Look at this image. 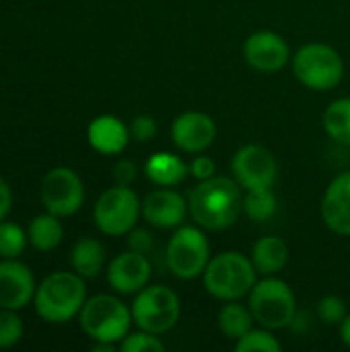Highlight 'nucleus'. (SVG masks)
I'll return each instance as SVG.
<instances>
[{
  "mask_svg": "<svg viewBox=\"0 0 350 352\" xmlns=\"http://www.w3.org/2000/svg\"><path fill=\"white\" fill-rule=\"evenodd\" d=\"M192 219L208 231H223L235 225L243 210L241 186L225 175H212L192 188L188 196Z\"/></svg>",
  "mask_w": 350,
  "mask_h": 352,
  "instance_id": "obj_1",
  "label": "nucleus"
},
{
  "mask_svg": "<svg viewBox=\"0 0 350 352\" xmlns=\"http://www.w3.org/2000/svg\"><path fill=\"white\" fill-rule=\"evenodd\" d=\"M87 301V287L80 274L58 270L47 274L35 289V314L47 324H68Z\"/></svg>",
  "mask_w": 350,
  "mask_h": 352,
  "instance_id": "obj_2",
  "label": "nucleus"
},
{
  "mask_svg": "<svg viewBox=\"0 0 350 352\" xmlns=\"http://www.w3.org/2000/svg\"><path fill=\"white\" fill-rule=\"evenodd\" d=\"M256 266L241 252H221L210 258L202 278L208 295L221 301H239L256 285Z\"/></svg>",
  "mask_w": 350,
  "mask_h": 352,
  "instance_id": "obj_3",
  "label": "nucleus"
},
{
  "mask_svg": "<svg viewBox=\"0 0 350 352\" xmlns=\"http://www.w3.org/2000/svg\"><path fill=\"white\" fill-rule=\"evenodd\" d=\"M78 322L83 332L93 342H111L120 344L132 326V309L126 307L113 295H95L85 301Z\"/></svg>",
  "mask_w": 350,
  "mask_h": 352,
  "instance_id": "obj_4",
  "label": "nucleus"
},
{
  "mask_svg": "<svg viewBox=\"0 0 350 352\" xmlns=\"http://www.w3.org/2000/svg\"><path fill=\"white\" fill-rule=\"evenodd\" d=\"M250 309L254 320L268 330H281L295 322L297 301L293 289L274 276H266L264 280H256L250 291Z\"/></svg>",
  "mask_w": 350,
  "mask_h": 352,
  "instance_id": "obj_5",
  "label": "nucleus"
},
{
  "mask_svg": "<svg viewBox=\"0 0 350 352\" xmlns=\"http://www.w3.org/2000/svg\"><path fill=\"white\" fill-rule=\"evenodd\" d=\"M293 72L307 89L330 91L344 76V60L332 45L307 43L293 56Z\"/></svg>",
  "mask_w": 350,
  "mask_h": 352,
  "instance_id": "obj_6",
  "label": "nucleus"
},
{
  "mask_svg": "<svg viewBox=\"0 0 350 352\" xmlns=\"http://www.w3.org/2000/svg\"><path fill=\"white\" fill-rule=\"evenodd\" d=\"M142 214V202L130 190V186H113L105 190L93 208L95 227L107 237H122L128 235L134 227L138 217Z\"/></svg>",
  "mask_w": 350,
  "mask_h": 352,
  "instance_id": "obj_7",
  "label": "nucleus"
},
{
  "mask_svg": "<svg viewBox=\"0 0 350 352\" xmlns=\"http://www.w3.org/2000/svg\"><path fill=\"white\" fill-rule=\"evenodd\" d=\"M130 309L132 320L140 330L159 336L169 332L177 324L182 314L179 297L165 285H146L142 291L136 293V299Z\"/></svg>",
  "mask_w": 350,
  "mask_h": 352,
  "instance_id": "obj_8",
  "label": "nucleus"
},
{
  "mask_svg": "<svg viewBox=\"0 0 350 352\" xmlns=\"http://www.w3.org/2000/svg\"><path fill=\"white\" fill-rule=\"evenodd\" d=\"M167 268L182 280L204 274L210 262V243L198 227H179L167 243Z\"/></svg>",
  "mask_w": 350,
  "mask_h": 352,
  "instance_id": "obj_9",
  "label": "nucleus"
},
{
  "mask_svg": "<svg viewBox=\"0 0 350 352\" xmlns=\"http://www.w3.org/2000/svg\"><path fill=\"white\" fill-rule=\"evenodd\" d=\"M39 198L47 212L60 219L72 217L83 208L85 202L83 179L70 167H54L41 179Z\"/></svg>",
  "mask_w": 350,
  "mask_h": 352,
  "instance_id": "obj_10",
  "label": "nucleus"
},
{
  "mask_svg": "<svg viewBox=\"0 0 350 352\" xmlns=\"http://www.w3.org/2000/svg\"><path fill=\"white\" fill-rule=\"evenodd\" d=\"M231 171L235 182L248 192L270 190L278 175V165L274 155L258 144L241 146L231 161Z\"/></svg>",
  "mask_w": 350,
  "mask_h": 352,
  "instance_id": "obj_11",
  "label": "nucleus"
},
{
  "mask_svg": "<svg viewBox=\"0 0 350 352\" xmlns=\"http://www.w3.org/2000/svg\"><path fill=\"white\" fill-rule=\"evenodd\" d=\"M35 276L27 264L19 258H8L0 262V309L19 311L35 297Z\"/></svg>",
  "mask_w": 350,
  "mask_h": 352,
  "instance_id": "obj_12",
  "label": "nucleus"
},
{
  "mask_svg": "<svg viewBox=\"0 0 350 352\" xmlns=\"http://www.w3.org/2000/svg\"><path fill=\"white\" fill-rule=\"evenodd\" d=\"M243 58L254 70L274 74L285 68L291 58V50L278 33L256 31L243 43Z\"/></svg>",
  "mask_w": 350,
  "mask_h": 352,
  "instance_id": "obj_13",
  "label": "nucleus"
},
{
  "mask_svg": "<svg viewBox=\"0 0 350 352\" xmlns=\"http://www.w3.org/2000/svg\"><path fill=\"white\" fill-rule=\"evenodd\" d=\"M151 262L144 254L124 252L118 254L107 266V283L116 293L134 295L142 291L151 280Z\"/></svg>",
  "mask_w": 350,
  "mask_h": 352,
  "instance_id": "obj_14",
  "label": "nucleus"
},
{
  "mask_svg": "<svg viewBox=\"0 0 350 352\" xmlns=\"http://www.w3.org/2000/svg\"><path fill=\"white\" fill-rule=\"evenodd\" d=\"M173 144L184 153H202L217 138V124L202 111H186L171 126Z\"/></svg>",
  "mask_w": 350,
  "mask_h": 352,
  "instance_id": "obj_15",
  "label": "nucleus"
},
{
  "mask_svg": "<svg viewBox=\"0 0 350 352\" xmlns=\"http://www.w3.org/2000/svg\"><path fill=\"white\" fill-rule=\"evenodd\" d=\"M188 200L171 188L153 190L142 200V217L149 225L157 229H173L179 227L188 214Z\"/></svg>",
  "mask_w": 350,
  "mask_h": 352,
  "instance_id": "obj_16",
  "label": "nucleus"
},
{
  "mask_svg": "<svg viewBox=\"0 0 350 352\" xmlns=\"http://www.w3.org/2000/svg\"><path fill=\"white\" fill-rule=\"evenodd\" d=\"M322 219L330 231L350 237V171L330 182L322 200Z\"/></svg>",
  "mask_w": 350,
  "mask_h": 352,
  "instance_id": "obj_17",
  "label": "nucleus"
},
{
  "mask_svg": "<svg viewBox=\"0 0 350 352\" xmlns=\"http://www.w3.org/2000/svg\"><path fill=\"white\" fill-rule=\"evenodd\" d=\"M89 144L101 155H120L130 140V128L116 116H97L87 128Z\"/></svg>",
  "mask_w": 350,
  "mask_h": 352,
  "instance_id": "obj_18",
  "label": "nucleus"
},
{
  "mask_svg": "<svg viewBox=\"0 0 350 352\" xmlns=\"http://www.w3.org/2000/svg\"><path fill=\"white\" fill-rule=\"evenodd\" d=\"M188 173H190V167L184 163L182 157L173 153H163V151L155 153L144 163V175L161 188H173L182 184Z\"/></svg>",
  "mask_w": 350,
  "mask_h": 352,
  "instance_id": "obj_19",
  "label": "nucleus"
},
{
  "mask_svg": "<svg viewBox=\"0 0 350 352\" xmlns=\"http://www.w3.org/2000/svg\"><path fill=\"white\" fill-rule=\"evenodd\" d=\"M252 262L260 274L272 276L289 262V245L281 237H260L252 248Z\"/></svg>",
  "mask_w": 350,
  "mask_h": 352,
  "instance_id": "obj_20",
  "label": "nucleus"
},
{
  "mask_svg": "<svg viewBox=\"0 0 350 352\" xmlns=\"http://www.w3.org/2000/svg\"><path fill=\"white\" fill-rule=\"evenodd\" d=\"M70 266L83 278H95L105 266V248L95 237L78 239L70 250Z\"/></svg>",
  "mask_w": 350,
  "mask_h": 352,
  "instance_id": "obj_21",
  "label": "nucleus"
},
{
  "mask_svg": "<svg viewBox=\"0 0 350 352\" xmlns=\"http://www.w3.org/2000/svg\"><path fill=\"white\" fill-rule=\"evenodd\" d=\"M27 237L29 243L37 250V252H54L64 237V227L60 217L52 214V212H43L31 219L29 227H27Z\"/></svg>",
  "mask_w": 350,
  "mask_h": 352,
  "instance_id": "obj_22",
  "label": "nucleus"
},
{
  "mask_svg": "<svg viewBox=\"0 0 350 352\" xmlns=\"http://www.w3.org/2000/svg\"><path fill=\"white\" fill-rule=\"evenodd\" d=\"M219 330L229 338V340H239L241 336H245L252 330L254 324V314L250 309V305L245 307L243 303L237 301H227L217 318Z\"/></svg>",
  "mask_w": 350,
  "mask_h": 352,
  "instance_id": "obj_23",
  "label": "nucleus"
},
{
  "mask_svg": "<svg viewBox=\"0 0 350 352\" xmlns=\"http://www.w3.org/2000/svg\"><path fill=\"white\" fill-rule=\"evenodd\" d=\"M324 128L332 140L350 146V97L336 99L324 111Z\"/></svg>",
  "mask_w": 350,
  "mask_h": 352,
  "instance_id": "obj_24",
  "label": "nucleus"
},
{
  "mask_svg": "<svg viewBox=\"0 0 350 352\" xmlns=\"http://www.w3.org/2000/svg\"><path fill=\"white\" fill-rule=\"evenodd\" d=\"M27 233L21 225L10 223V221H0V258L8 260V258H19L25 248H27Z\"/></svg>",
  "mask_w": 350,
  "mask_h": 352,
  "instance_id": "obj_25",
  "label": "nucleus"
},
{
  "mask_svg": "<svg viewBox=\"0 0 350 352\" xmlns=\"http://www.w3.org/2000/svg\"><path fill=\"white\" fill-rule=\"evenodd\" d=\"M243 212L252 221H268L276 212V198L270 190H254L243 198Z\"/></svg>",
  "mask_w": 350,
  "mask_h": 352,
  "instance_id": "obj_26",
  "label": "nucleus"
},
{
  "mask_svg": "<svg viewBox=\"0 0 350 352\" xmlns=\"http://www.w3.org/2000/svg\"><path fill=\"white\" fill-rule=\"evenodd\" d=\"M237 352H278L281 351V342L276 340V336L264 328V330H250L245 336H241L235 344Z\"/></svg>",
  "mask_w": 350,
  "mask_h": 352,
  "instance_id": "obj_27",
  "label": "nucleus"
},
{
  "mask_svg": "<svg viewBox=\"0 0 350 352\" xmlns=\"http://www.w3.org/2000/svg\"><path fill=\"white\" fill-rule=\"evenodd\" d=\"M25 324L12 309H0V349H10L21 342Z\"/></svg>",
  "mask_w": 350,
  "mask_h": 352,
  "instance_id": "obj_28",
  "label": "nucleus"
},
{
  "mask_svg": "<svg viewBox=\"0 0 350 352\" xmlns=\"http://www.w3.org/2000/svg\"><path fill=\"white\" fill-rule=\"evenodd\" d=\"M122 352H161L165 351V344L161 342L159 334L140 330V332H128V336L120 342Z\"/></svg>",
  "mask_w": 350,
  "mask_h": 352,
  "instance_id": "obj_29",
  "label": "nucleus"
},
{
  "mask_svg": "<svg viewBox=\"0 0 350 352\" xmlns=\"http://www.w3.org/2000/svg\"><path fill=\"white\" fill-rule=\"evenodd\" d=\"M347 303L344 299L336 297V295H326L320 299L318 303V318L326 324V326H336L342 324L347 318Z\"/></svg>",
  "mask_w": 350,
  "mask_h": 352,
  "instance_id": "obj_30",
  "label": "nucleus"
},
{
  "mask_svg": "<svg viewBox=\"0 0 350 352\" xmlns=\"http://www.w3.org/2000/svg\"><path fill=\"white\" fill-rule=\"evenodd\" d=\"M159 128L155 118L151 116H136L130 124V136L138 142H149L157 136Z\"/></svg>",
  "mask_w": 350,
  "mask_h": 352,
  "instance_id": "obj_31",
  "label": "nucleus"
},
{
  "mask_svg": "<svg viewBox=\"0 0 350 352\" xmlns=\"http://www.w3.org/2000/svg\"><path fill=\"white\" fill-rule=\"evenodd\" d=\"M126 241H128V250L132 252H138V254H151L155 250V237L153 233H149L146 229H132L128 235H126Z\"/></svg>",
  "mask_w": 350,
  "mask_h": 352,
  "instance_id": "obj_32",
  "label": "nucleus"
},
{
  "mask_svg": "<svg viewBox=\"0 0 350 352\" xmlns=\"http://www.w3.org/2000/svg\"><path fill=\"white\" fill-rule=\"evenodd\" d=\"M217 173V165L210 157H196L192 163H190V175L198 182H204V179H210L212 175Z\"/></svg>",
  "mask_w": 350,
  "mask_h": 352,
  "instance_id": "obj_33",
  "label": "nucleus"
},
{
  "mask_svg": "<svg viewBox=\"0 0 350 352\" xmlns=\"http://www.w3.org/2000/svg\"><path fill=\"white\" fill-rule=\"evenodd\" d=\"M113 182H116V186H130L134 179H136V175H138V169H136V165L132 163V161H128V159H120L116 165H113Z\"/></svg>",
  "mask_w": 350,
  "mask_h": 352,
  "instance_id": "obj_34",
  "label": "nucleus"
},
{
  "mask_svg": "<svg viewBox=\"0 0 350 352\" xmlns=\"http://www.w3.org/2000/svg\"><path fill=\"white\" fill-rule=\"evenodd\" d=\"M10 210H12V190L8 182L0 175V221L8 219Z\"/></svg>",
  "mask_w": 350,
  "mask_h": 352,
  "instance_id": "obj_35",
  "label": "nucleus"
},
{
  "mask_svg": "<svg viewBox=\"0 0 350 352\" xmlns=\"http://www.w3.org/2000/svg\"><path fill=\"white\" fill-rule=\"evenodd\" d=\"M340 340L344 342V346L350 349V314L344 318V322L340 324Z\"/></svg>",
  "mask_w": 350,
  "mask_h": 352,
  "instance_id": "obj_36",
  "label": "nucleus"
},
{
  "mask_svg": "<svg viewBox=\"0 0 350 352\" xmlns=\"http://www.w3.org/2000/svg\"><path fill=\"white\" fill-rule=\"evenodd\" d=\"M93 351L95 352H113L116 351V344H111V342H95V344H93Z\"/></svg>",
  "mask_w": 350,
  "mask_h": 352,
  "instance_id": "obj_37",
  "label": "nucleus"
}]
</instances>
